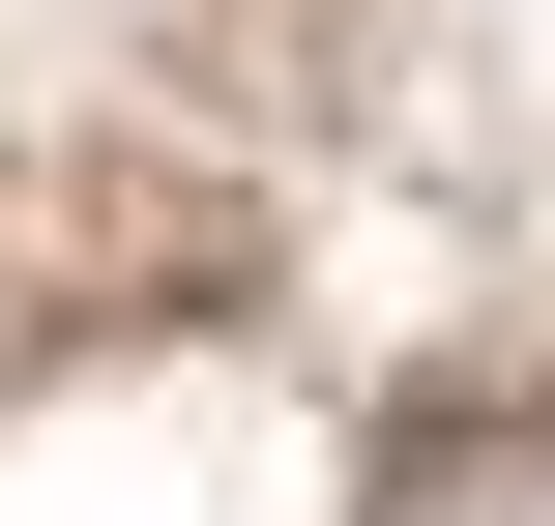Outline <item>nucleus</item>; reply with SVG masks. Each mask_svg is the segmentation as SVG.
Returning a JSON list of instances; mask_svg holds the SVG:
<instances>
[{
  "instance_id": "1",
  "label": "nucleus",
  "mask_w": 555,
  "mask_h": 526,
  "mask_svg": "<svg viewBox=\"0 0 555 526\" xmlns=\"http://www.w3.org/2000/svg\"><path fill=\"white\" fill-rule=\"evenodd\" d=\"M380 526H555V410H410Z\"/></svg>"
}]
</instances>
